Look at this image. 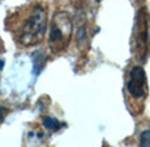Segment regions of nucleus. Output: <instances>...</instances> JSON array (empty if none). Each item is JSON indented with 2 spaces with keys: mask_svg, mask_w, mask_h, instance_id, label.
I'll return each instance as SVG.
<instances>
[{
  "mask_svg": "<svg viewBox=\"0 0 150 147\" xmlns=\"http://www.w3.org/2000/svg\"><path fill=\"white\" fill-rule=\"evenodd\" d=\"M47 26V15L44 7L34 4L17 28L16 39L23 46H34L42 41Z\"/></svg>",
  "mask_w": 150,
  "mask_h": 147,
  "instance_id": "f257e3e1",
  "label": "nucleus"
},
{
  "mask_svg": "<svg viewBox=\"0 0 150 147\" xmlns=\"http://www.w3.org/2000/svg\"><path fill=\"white\" fill-rule=\"evenodd\" d=\"M73 34V21L67 12H55L49 26V47L54 54L67 49Z\"/></svg>",
  "mask_w": 150,
  "mask_h": 147,
  "instance_id": "f03ea898",
  "label": "nucleus"
},
{
  "mask_svg": "<svg viewBox=\"0 0 150 147\" xmlns=\"http://www.w3.org/2000/svg\"><path fill=\"white\" fill-rule=\"evenodd\" d=\"M149 16L145 8H141L136 16V23L132 36V49L140 62L148 58L149 54Z\"/></svg>",
  "mask_w": 150,
  "mask_h": 147,
  "instance_id": "7ed1b4c3",
  "label": "nucleus"
},
{
  "mask_svg": "<svg viewBox=\"0 0 150 147\" xmlns=\"http://www.w3.org/2000/svg\"><path fill=\"white\" fill-rule=\"evenodd\" d=\"M128 95L133 100H144L148 93V83H146V74L141 66L132 67L127 82Z\"/></svg>",
  "mask_w": 150,
  "mask_h": 147,
  "instance_id": "20e7f679",
  "label": "nucleus"
},
{
  "mask_svg": "<svg viewBox=\"0 0 150 147\" xmlns=\"http://www.w3.org/2000/svg\"><path fill=\"white\" fill-rule=\"evenodd\" d=\"M44 126L46 127V129L52 130V132H55V130H58L61 127V124L55 118H53V117H45L44 118Z\"/></svg>",
  "mask_w": 150,
  "mask_h": 147,
  "instance_id": "39448f33",
  "label": "nucleus"
},
{
  "mask_svg": "<svg viewBox=\"0 0 150 147\" xmlns=\"http://www.w3.org/2000/svg\"><path fill=\"white\" fill-rule=\"evenodd\" d=\"M140 145L141 146H150V130H146L141 134V139H140Z\"/></svg>",
  "mask_w": 150,
  "mask_h": 147,
  "instance_id": "423d86ee",
  "label": "nucleus"
},
{
  "mask_svg": "<svg viewBox=\"0 0 150 147\" xmlns=\"http://www.w3.org/2000/svg\"><path fill=\"white\" fill-rule=\"evenodd\" d=\"M5 113H7V110H5V109H4V108H0V122H1V121H3V118H4Z\"/></svg>",
  "mask_w": 150,
  "mask_h": 147,
  "instance_id": "0eeeda50",
  "label": "nucleus"
},
{
  "mask_svg": "<svg viewBox=\"0 0 150 147\" xmlns=\"http://www.w3.org/2000/svg\"><path fill=\"white\" fill-rule=\"evenodd\" d=\"M0 53H3V42H1V39H0Z\"/></svg>",
  "mask_w": 150,
  "mask_h": 147,
  "instance_id": "6e6552de",
  "label": "nucleus"
},
{
  "mask_svg": "<svg viewBox=\"0 0 150 147\" xmlns=\"http://www.w3.org/2000/svg\"><path fill=\"white\" fill-rule=\"evenodd\" d=\"M98 1H99V0H98Z\"/></svg>",
  "mask_w": 150,
  "mask_h": 147,
  "instance_id": "1a4fd4ad",
  "label": "nucleus"
}]
</instances>
